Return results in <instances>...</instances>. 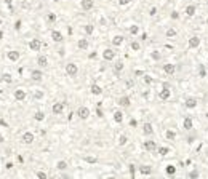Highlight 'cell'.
I'll use <instances>...</instances> for the list:
<instances>
[{"label":"cell","instance_id":"obj_1","mask_svg":"<svg viewBox=\"0 0 208 179\" xmlns=\"http://www.w3.org/2000/svg\"><path fill=\"white\" fill-rule=\"evenodd\" d=\"M171 96V88H170V83L168 82H163L162 83V90L159 91V98L162 101H168Z\"/></svg>","mask_w":208,"mask_h":179},{"label":"cell","instance_id":"obj_34","mask_svg":"<svg viewBox=\"0 0 208 179\" xmlns=\"http://www.w3.org/2000/svg\"><path fill=\"white\" fill-rule=\"evenodd\" d=\"M130 48H131L133 51H139V50H141V43H139L138 40H131V43H130Z\"/></svg>","mask_w":208,"mask_h":179},{"label":"cell","instance_id":"obj_33","mask_svg":"<svg viewBox=\"0 0 208 179\" xmlns=\"http://www.w3.org/2000/svg\"><path fill=\"white\" fill-rule=\"evenodd\" d=\"M128 32L133 35V37H135V35H138V34H139V26H138V24H131V26L128 27Z\"/></svg>","mask_w":208,"mask_h":179},{"label":"cell","instance_id":"obj_20","mask_svg":"<svg viewBox=\"0 0 208 179\" xmlns=\"http://www.w3.org/2000/svg\"><path fill=\"white\" fill-rule=\"evenodd\" d=\"M123 67H125V62L122 61V59H118V61H115L114 62V66H112V69H114V74L115 75H118V74L123 70Z\"/></svg>","mask_w":208,"mask_h":179},{"label":"cell","instance_id":"obj_29","mask_svg":"<svg viewBox=\"0 0 208 179\" xmlns=\"http://www.w3.org/2000/svg\"><path fill=\"white\" fill-rule=\"evenodd\" d=\"M45 117H47V115H45L43 110H37V112L34 114V120L35 122H43V120H45Z\"/></svg>","mask_w":208,"mask_h":179},{"label":"cell","instance_id":"obj_4","mask_svg":"<svg viewBox=\"0 0 208 179\" xmlns=\"http://www.w3.org/2000/svg\"><path fill=\"white\" fill-rule=\"evenodd\" d=\"M77 117L80 118V120H88L90 118V115H91V110L88 109L87 106H80L79 109H77Z\"/></svg>","mask_w":208,"mask_h":179},{"label":"cell","instance_id":"obj_30","mask_svg":"<svg viewBox=\"0 0 208 179\" xmlns=\"http://www.w3.org/2000/svg\"><path fill=\"white\" fill-rule=\"evenodd\" d=\"M165 138L168 139V141H174V139H176V131L174 130H166L165 131Z\"/></svg>","mask_w":208,"mask_h":179},{"label":"cell","instance_id":"obj_6","mask_svg":"<svg viewBox=\"0 0 208 179\" xmlns=\"http://www.w3.org/2000/svg\"><path fill=\"white\" fill-rule=\"evenodd\" d=\"M115 55H117V53H115L114 48H104L103 50V59H104V61H107V62L114 61Z\"/></svg>","mask_w":208,"mask_h":179},{"label":"cell","instance_id":"obj_19","mask_svg":"<svg viewBox=\"0 0 208 179\" xmlns=\"http://www.w3.org/2000/svg\"><path fill=\"white\" fill-rule=\"evenodd\" d=\"M77 48L85 51V50L90 48V42H88L87 38H79V40H77Z\"/></svg>","mask_w":208,"mask_h":179},{"label":"cell","instance_id":"obj_52","mask_svg":"<svg viewBox=\"0 0 208 179\" xmlns=\"http://www.w3.org/2000/svg\"><path fill=\"white\" fill-rule=\"evenodd\" d=\"M96 115H98V117H104V112L101 109H96Z\"/></svg>","mask_w":208,"mask_h":179},{"label":"cell","instance_id":"obj_40","mask_svg":"<svg viewBox=\"0 0 208 179\" xmlns=\"http://www.w3.org/2000/svg\"><path fill=\"white\" fill-rule=\"evenodd\" d=\"M43 96H45V93H43L42 90H37V91L34 93V98H35V99H43Z\"/></svg>","mask_w":208,"mask_h":179},{"label":"cell","instance_id":"obj_21","mask_svg":"<svg viewBox=\"0 0 208 179\" xmlns=\"http://www.w3.org/2000/svg\"><path fill=\"white\" fill-rule=\"evenodd\" d=\"M123 42H125V37H123V35H120V34H117V35H114V37H112L111 43L114 45V46H122V45H123Z\"/></svg>","mask_w":208,"mask_h":179},{"label":"cell","instance_id":"obj_7","mask_svg":"<svg viewBox=\"0 0 208 179\" xmlns=\"http://www.w3.org/2000/svg\"><path fill=\"white\" fill-rule=\"evenodd\" d=\"M29 50L34 53H38L42 50V40H38V38H32V40H29Z\"/></svg>","mask_w":208,"mask_h":179},{"label":"cell","instance_id":"obj_25","mask_svg":"<svg viewBox=\"0 0 208 179\" xmlns=\"http://www.w3.org/2000/svg\"><path fill=\"white\" fill-rule=\"evenodd\" d=\"M138 169H139V173H141L142 176H151L152 174V166L151 165H141Z\"/></svg>","mask_w":208,"mask_h":179},{"label":"cell","instance_id":"obj_32","mask_svg":"<svg viewBox=\"0 0 208 179\" xmlns=\"http://www.w3.org/2000/svg\"><path fill=\"white\" fill-rule=\"evenodd\" d=\"M165 173H166L168 176H173L174 173H176V166L171 165V163H170V165H166V166H165Z\"/></svg>","mask_w":208,"mask_h":179},{"label":"cell","instance_id":"obj_48","mask_svg":"<svg viewBox=\"0 0 208 179\" xmlns=\"http://www.w3.org/2000/svg\"><path fill=\"white\" fill-rule=\"evenodd\" d=\"M85 162H88V163H96L98 159H96V157H85Z\"/></svg>","mask_w":208,"mask_h":179},{"label":"cell","instance_id":"obj_45","mask_svg":"<svg viewBox=\"0 0 208 179\" xmlns=\"http://www.w3.org/2000/svg\"><path fill=\"white\" fill-rule=\"evenodd\" d=\"M47 19H48V23H55V21H56V14L55 13H48Z\"/></svg>","mask_w":208,"mask_h":179},{"label":"cell","instance_id":"obj_43","mask_svg":"<svg viewBox=\"0 0 208 179\" xmlns=\"http://www.w3.org/2000/svg\"><path fill=\"white\" fill-rule=\"evenodd\" d=\"M187 176H189L191 179H197V178H198V171H197V169H192V171L189 173Z\"/></svg>","mask_w":208,"mask_h":179},{"label":"cell","instance_id":"obj_37","mask_svg":"<svg viewBox=\"0 0 208 179\" xmlns=\"http://www.w3.org/2000/svg\"><path fill=\"white\" fill-rule=\"evenodd\" d=\"M165 35H166L168 38H170V37H176V29H173V27H168V29L165 31Z\"/></svg>","mask_w":208,"mask_h":179},{"label":"cell","instance_id":"obj_3","mask_svg":"<svg viewBox=\"0 0 208 179\" xmlns=\"http://www.w3.org/2000/svg\"><path fill=\"white\" fill-rule=\"evenodd\" d=\"M34 141H35V134L32 133V131H24V133L21 134V142L24 146L34 144Z\"/></svg>","mask_w":208,"mask_h":179},{"label":"cell","instance_id":"obj_44","mask_svg":"<svg viewBox=\"0 0 208 179\" xmlns=\"http://www.w3.org/2000/svg\"><path fill=\"white\" fill-rule=\"evenodd\" d=\"M117 3L120 5V7H127V5L131 3V0H117Z\"/></svg>","mask_w":208,"mask_h":179},{"label":"cell","instance_id":"obj_12","mask_svg":"<svg viewBox=\"0 0 208 179\" xmlns=\"http://www.w3.org/2000/svg\"><path fill=\"white\" fill-rule=\"evenodd\" d=\"M117 104L120 107H123V109H127V107L131 106V99H130V96H127V94H123V96H120L117 99Z\"/></svg>","mask_w":208,"mask_h":179},{"label":"cell","instance_id":"obj_18","mask_svg":"<svg viewBox=\"0 0 208 179\" xmlns=\"http://www.w3.org/2000/svg\"><path fill=\"white\" fill-rule=\"evenodd\" d=\"M37 66L40 69H45L47 66H48V58L45 55H38L37 56Z\"/></svg>","mask_w":208,"mask_h":179},{"label":"cell","instance_id":"obj_26","mask_svg":"<svg viewBox=\"0 0 208 179\" xmlns=\"http://www.w3.org/2000/svg\"><path fill=\"white\" fill-rule=\"evenodd\" d=\"M67 168H69V163H67L66 160H58V162H56V169H58V171H66Z\"/></svg>","mask_w":208,"mask_h":179},{"label":"cell","instance_id":"obj_8","mask_svg":"<svg viewBox=\"0 0 208 179\" xmlns=\"http://www.w3.org/2000/svg\"><path fill=\"white\" fill-rule=\"evenodd\" d=\"M200 43H202V40H200V37H198V35H192V37L187 40V46H189L191 50L198 48V46H200Z\"/></svg>","mask_w":208,"mask_h":179},{"label":"cell","instance_id":"obj_5","mask_svg":"<svg viewBox=\"0 0 208 179\" xmlns=\"http://www.w3.org/2000/svg\"><path fill=\"white\" fill-rule=\"evenodd\" d=\"M142 147H144L146 152H157L159 146H157V142L154 141V139H146V141L142 142Z\"/></svg>","mask_w":208,"mask_h":179},{"label":"cell","instance_id":"obj_59","mask_svg":"<svg viewBox=\"0 0 208 179\" xmlns=\"http://www.w3.org/2000/svg\"><path fill=\"white\" fill-rule=\"evenodd\" d=\"M207 118H208V112H207Z\"/></svg>","mask_w":208,"mask_h":179},{"label":"cell","instance_id":"obj_23","mask_svg":"<svg viewBox=\"0 0 208 179\" xmlns=\"http://www.w3.org/2000/svg\"><path fill=\"white\" fill-rule=\"evenodd\" d=\"M195 11H197V7H195L194 3H189V5H186V8H184V13H186L189 18L195 16Z\"/></svg>","mask_w":208,"mask_h":179},{"label":"cell","instance_id":"obj_56","mask_svg":"<svg viewBox=\"0 0 208 179\" xmlns=\"http://www.w3.org/2000/svg\"><path fill=\"white\" fill-rule=\"evenodd\" d=\"M5 3H7L8 7H11V0H5Z\"/></svg>","mask_w":208,"mask_h":179},{"label":"cell","instance_id":"obj_16","mask_svg":"<svg viewBox=\"0 0 208 179\" xmlns=\"http://www.w3.org/2000/svg\"><path fill=\"white\" fill-rule=\"evenodd\" d=\"M197 104H198V101H197V98H194V96L186 98V101H184V106H186L187 109H195Z\"/></svg>","mask_w":208,"mask_h":179},{"label":"cell","instance_id":"obj_24","mask_svg":"<svg viewBox=\"0 0 208 179\" xmlns=\"http://www.w3.org/2000/svg\"><path fill=\"white\" fill-rule=\"evenodd\" d=\"M90 93L93 94V96H101V94H103V88H101L98 83H93V85L90 86Z\"/></svg>","mask_w":208,"mask_h":179},{"label":"cell","instance_id":"obj_9","mask_svg":"<svg viewBox=\"0 0 208 179\" xmlns=\"http://www.w3.org/2000/svg\"><path fill=\"white\" fill-rule=\"evenodd\" d=\"M31 79H32V82H42V80H43V70H42L40 67H38V69H32Z\"/></svg>","mask_w":208,"mask_h":179},{"label":"cell","instance_id":"obj_27","mask_svg":"<svg viewBox=\"0 0 208 179\" xmlns=\"http://www.w3.org/2000/svg\"><path fill=\"white\" fill-rule=\"evenodd\" d=\"M183 126H184V130H186V131H191L192 128H194V122H192V118H191V117H186V118H184Z\"/></svg>","mask_w":208,"mask_h":179},{"label":"cell","instance_id":"obj_2","mask_svg":"<svg viewBox=\"0 0 208 179\" xmlns=\"http://www.w3.org/2000/svg\"><path fill=\"white\" fill-rule=\"evenodd\" d=\"M64 70H66V74L69 77H72V79H75V77L79 75V66H77L75 62H67Z\"/></svg>","mask_w":208,"mask_h":179},{"label":"cell","instance_id":"obj_17","mask_svg":"<svg viewBox=\"0 0 208 179\" xmlns=\"http://www.w3.org/2000/svg\"><path fill=\"white\" fill-rule=\"evenodd\" d=\"M142 134H144V136H152V134H154V126H152V123L146 122V123L142 125Z\"/></svg>","mask_w":208,"mask_h":179},{"label":"cell","instance_id":"obj_50","mask_svg":"<svg viewBox=\"0 0 208 179\" xmlns=\"http://www.w3.org/2000/svg\"><path fill=\"white\" fill-rule=\"evenodd\" d=\"M125 85H127V88H131V86L135 85V82H133V80H127V83H125Z\"/></svg>","mask_w":208,"mask_h":179},{"label":"cell","instance_id":"obj_31","mask_svg":"<svg viewBox=\"0 0 208 179\" xmlns=\"http://www.w3.org/2000/svg\"><path fill=\"white\" fill-rule=\"evenodd\" d=\"M83 32H85V35H93L94 34V26L93 24H85L83 26Z\"/></svg>","mask_w":208,"mask_h":179},{"label":"cell","instance_id":"obj_60","mask_svg":"<svg viewBox=\"0 0 208 179\" xmlns=\"http://www.w3.org/2000/svg\"><path fill=\"white\" fill-rule=\"evenodd\" d=\"M0 24H2V19H0Z\"/></svg>","mask_w":208,"mask_h":179},{"label":"cell","instance_id":"obj_22","mask_svg":"<svg viewBox=\"0 0 208 179\" xmlns=\"http://www.w3.org/2000/svg\"><path fill=\"white\" fill-rule=\"evenodd\" d=\"M51 40L55 42V43H61V42L64 40V35H62L59 31L55 29V31H51Z\"/></svg>","mask_w":208,"mask_h":179},{"label":"cell","instance_id":"obj_57","mask_svg":"<svg viewBox=\"0 0 208 179\" xmlns=\"http://www.w3.org/2000/svg\"><path fill=\"white\" fill-rule=\"evenodd\" d=\"M0 142H5V138L2 136V134H0Z\"/></svg>","mask_w":208,"mask_h":179},{"label":"cell","instance_id":"obj_61","mask_svg":"<svg viewBox=\"0 0 208 179\" xmlns=\"http://www.w3.org/2000/svg\"><path fill=\"white\" fill-rule=\"evenodd\" d=\"M207 155H208V152H207Z\"/></svg>","mask_w":208,"mask_h":179},{"label":"cell","instance_id":"obj_47","mask_svg":"<svg viewBox=\"0 0 208 179\" xmlns=\"http://www.w3.org/2000/svg\"><path fill=\"white\" fill-rule=\"evenodd\" d=\"M170 18H171V19H174V21H176V19H179V13H178L176 10H174V11H171Z\"/></svg>","mask_w":208,"mask_h":179},{"label":"cell","instance_id":"obj_39","mask_svg":"<svg viewBox=\"0 0 208 179\" xmlns=\"http://www.w3.org/2000/svg\"><path fill=\"white\" fill-rule=\"evenodd\" d=\"M168 152H170V149H168V147H165V146H163V147H159V149H157V154H159V155H162V157H163V155H166Z\"/></svg>","mask_w":208,"mask_h":179},{"label":"cell","instance_id":"obj_58","mask_svg":"<svg viewBox=\"0 0 208 179\" xmlns=\"http://www.w3.org/2000/svg\"><path fill=\"white\" fill-rule=\"evenodd\" d=\"M2 38H3V32L0 31V40H2Z\"/></svg>","mask_w":208,"mask_h":179},{"label":"cell","instance_id":"obj_35","mask_svg":"<svg viewBox=\"0 0 208 179\" xmlns=\"http://www.w3.org/2000/svg\"><path fill=\"white\" fill-rule=\"evenodd\" d=\"M2 80H3L5 83H13V77H11V74H8V72H5V74H2Z\"/></svg>","mask_w":208,"mask_h":179},{"label":"cell","instance_id":"obj_54","mask_svg":"<svg viewBox=\"0 0 208 179\" xmlns=\"http://www.w3.org/2000/svg\"><path fill=\"white\" fill-rule=\"evenodd\" d=\"M135 165H130V173H131V176H135Z\"/></svg>","mask_w":208,"mask_h":179},{"label":"cell","instance_id":"obj_41","mask_svg":"<svg viewBox=\"0 0 208 179\" xmlns=\"http://www.w3.org/2000/svg\"><path fill=\"white\" fill-rule=\"evenodd\" d=\"M35 176H37L38 179H48V174H47L45 171H37V173H35Z\"/></svg>","mask_w":208,"mask_h":179},{"label":"cell","instance_id":"obj_49","mask_svg":"<svg viewBox=\"0 0 208 179\" xmlns=\"http://www.w3.org/2000/svg\"><path fill=\"white\" fill-rule=\"evenodd\" d=\"M149 14H151V16H155V14H157V8L152 7V8L149 10Z\"/></svg>","mask_w":208,"mask_h":179},{"label":"cell","instance_id":"obj_55","mask_svg":"<svg viewBox=\"0 0 208 179\" xmlns=\"http://www.w3.org/2000/svg\"><path fill=\"white\" fill-rule=\"evenodd\" d=\"M88 58H90V59H96V53H90V55H88Z\"/></svg>","mask_w":208,"mask_h":179},{"label":"cell","instance_id":"obj_42","mask_svg":"<svg viewBox=\"0 0 208 179\" xmlns=\"http://www.w3.org/2000/svg\"><path fill=\"white\" fill-rule=\"evenodd\" d=\"M142 82H144L146 85H151V83H152V77H151V75H146V74H144V75H142Z\"/></svg>","mask_w":208,"mask_h":179},{"label":"cell","instance_id":"obj_11","mask_svg":"<svg viewBox=\"0 0 208 179\" xmlns=\"http://www.w3.org/2000/svg\"><path fill=\"white\" fill-rule=\"evenodd\" d=\"M80 8L83 11H91L94 8V0H80Z\"/></svg>","mask_w":208,"mask_h":179},{"label":"cell","instance_id":"obj_13","mask_svg":"<svg viewBox=\"0 0 208 179\" xmlns=\"http://www.w3.org/2000/svg\"><path fill=\"white\" fill-rule=\"evenodd\" d=\"M13 96H14V99H16V101H19V102H21V101H24L26 98H27V93H26L23 88H18V90H14V91H13Z\"/></svg>","mask_w":208,"mask_h":179},{"label":"cell","instance_id":"obj_14","mask_svg":"<svg viewBox=\"0 0 208 179\" xmlns=\"http://www.w3.org/2000/svg\"><path fill=\"white\" fill-rule=\"evenodd\" d=\"M163 72L166 74V75H174V72H176V66L171 64V62H166V64L162 66Z\"/></svg>","mask_w":208,"mask_h":179},{"label":"cell","instance_id":"obj_51","mask_svg":"<svg viewBox=\"0 0 208 179\" xmlns=\"http://www.w3.org/2000/svg\"><path fill=\"white\" fill-rule=\"evenodd\" d=\"M14 29H16V31H19V29H21V21H19V19L14 23Z\"/></svg>","mask_w":208,"mask_h":179},{"label":"cell","instance_id":"obj_15","mask_svg":"<svg viewBox=\"0 0 208 179\" xmlns=\"http://www.w3.org/2000/svg\"><path fill=\"white\" fill-rule=\"evenodd\" d=\"M64 106H66L64 102H55V104L51 106V112H53L55 115H61L62 112H64Z\"/></svg>","mask_w":208,"mask_h":179},{"label":"cell","instance_id":"obj_28","mask_svg":"<svg viewBox=\"0 0 208 179\" xmlns=\"http://www.w3.org/2000/svg\"><path fill=\"white\" fill-rule=\"evenodd\" d=\"M112 118H114L115 123H123V112H122V110H115Z\"/></svg>","mask_w":208,"mask_h":179},{"label":"cell","instance_id":"obj_46","mask_svg":"<svg viewBox=\"0 0 208 179\" xmlns=\"http://www.w3.org/2000/svg\"><path fill=\"white\" fill-rule=\"evenodd\" d=\"M198 75L203 79V77H207V70H205V67L203 66H200V69H198Z\"/></svg>","mask_w":208,"mask_h":179},{"label":"cell","instance_id":"obj_38","mask_svg":"<svg viewBox=\"0 0 208 179\" xmlns=\"http://www.w3.org/2000/svg\"><path fill=\"white\" fill-rule=\"evenodd\" d=\"M151 58H152L154 61H160V59H162V55H160V51H157V50H154V51L151 53Z\"/></svg>","mask_w":208,"mask_h":179},{"label":"cell","instance_id":"obj_53","mask_svg":"<svg viewBox=\"0 0 208 179\" xmlns=\"http://www.w3.org/2000/svg\"><path fill=\"white\" fill-rule=\"evenodd\" d=\"M135 75L136 77H141V75H144V72H142V70H135Z\"/></svg>","mask_w":208,"mask_h":179},{"label":"cell","instance_id":"obj_36","mask_svg":"<svg viewBox=\"0 0 208 179\" xmlns=\"http://www.w3.org/2000/svg\"><path fill=\"white\" fill-rule=\"evenodd\" d=\"M127 142H128V136L120 134V136H118V146H127Z\"/></svg>","mask_w":208,"mask_h":179},{"label":"cell","instance_id":"obj_10","mask_svg":"<svg viewBox=\"0 0 208 179\" xmlns=\"http://www.w3.org/2000/svg\"><path fill=\"white\" fill-rule=\"evenodd\" d=\"M21 58V53L18 51V50H10V51H7V59L11 62H18Z\"/></svg>","mask_w":208,"mask_h":179}]
</instances>
